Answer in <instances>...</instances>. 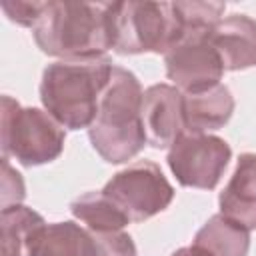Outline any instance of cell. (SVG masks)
I'll list each match as a JSON object with an SVG mask.
<instances>
[{
    "label": "cell",
    "mask_w": 256,
    "mask_h": 256,
    "mask_svg": "<svg viewBox=\"0 0 256 256\" xmlns=\"http://www.w3.org/2000/svg\"><path fill=\"white\" fill-rule=\"evenodd\" d=\"M180 20H182V38L184 36H206L210 34L216 24L222 20V14L226 10L224 2H204V0H192V2H174Z\"/></svg>",
    "instance_id": "17"
},
{
    "label": "cell",
    "mask_w": 256,
    "mask_h": 256,
    "mask_svg": "<svg viewBox=\"0 0 256 256\" xmlns=\"http://www.w3.org/2000/svg\"><path fill=\"white\" fill-rule=\"evenodd\" d=\"M64 142V126L54 120L46 110L24 108L12 96H2V158L12 156L22 166L48 164L62 154Z\"/></svg>",
    "instance_id": "5"
},
{
    "label": "cell",
    "mask_w": 256,
    "mask_h": 256,
    "mask_svg": "<svg viewBox=\"0 0 256 256\" xmlns=\"http://www.w3.org/2000/svg\"><path fill=\"white\" fill-rule=\"evenodd\" d=\"M30 256H92V234L72 220L46 224L36 236Z\"/></svg>",
    "instance_id": "14"
},
{
    "label": "cell",
    "mask_w": 256,
    "mask_h": 256,
    "mask_svg": "<svg viewBox=\"0 0 256 256\" xmlns=\"http://www.w3.org/2000/svg\"><path fill=\"white\" fill-rule=\"evenodd\" d=\"M92 234V256H136V244L124 230L112 232H90Z\"/></svg>",
    "instance_id": "18"
},
{
    "label": "cell",
    "mask_w": 256,
    "mask_h": 256,
    "mask_svg": "<svg viewBox=\"0 0 256 256\" xmlns=\"http://www.w3.org/2000/svg\"><path fill=\"white\" fill-rule=\"evenodd\" d=\"M142 124L154 148H170L184 132V94L174 84H152L142 96Z\"/></svg>",
    "instance_id": "9"
},
{
    "label": "cell",
    "mask_w": 256,
    "mask_h": 256,
    "mask_svg": "<svg viewBox=\"0 0 256 256\" xmlns=\"http://www.w3.org/2000/svg\"><path fill=\"white\" fill-rule=\"evenodd\" d=\"M44 226L46 220L28 206L16 204L2 208V256H30L32 244Z\"/></svg>",
    "instance_id": "13"
},
{
    "label": "cell",
    "mask_w": 256,
    "mask_h": 256,
    "mask_svg": "<svg viewBox=\"0 0 256 256\" xmlns=\"http://www.w3.org/2000/svg\"><path fill=\"white\" fill-rule=\"evenodd\" d=\"M46 8V2H28V0H4L2 10L4 14L16 22L18 26H30L34 28Z\"/></svg>",
    "instance_id": "19"
},
{
    "label": "cell",
    "mask_w": 256,
    "mask_h": 256,
    "mask_svg": "<svg viewBox=\"0 0 256 256\" xmlns=\"http://www.w3.org/2000/svg\"><path fill=\"white\" fill-rule=\"evenodd\" d=\"M102 192L128 216L130 222H144L166 210L174 198V188L152 160H138L116 172Z\"/></svg>",
    "instance_id": "6"
},
{
    "label": "cell",
    "mask_w": 256,
    "mask_h": 256,
    "mask_svg": "<svg viewBox=\"0 0 256 256\" xmlns=\"http://www.w3.org/2000/svg\"><path fill=\"white\" fill-rule=\"evenodd\" d=\"M24 196H26V188L22 174L10 166L8 158H2V208L20 204Z\"/></svg>",
    "instance_id": "20"
},
{
    "label": "cell",
    "mask_w": 256,
    "mask_h": 256,
    "mask_svg": "<svg viewBox=\"0 0 256 256\" xmlns=\"http://www.w3.org/2000/svg\"><path fill=\"white\" fill-rule=\"evenodd\" d=\"M32 34L48 56L60 60L102 58L112 50L110 2H46Z\"/></svg>",
    "instance_id": "1"
},
{
    "label": "cell",
    "mask_w": 256,
    "mask_h": 256,
    "mask_svg": "<svg viewBox=\"0 0 256 256\" xmlns=\"http://www.w3.org/2000/svg\"><path fill=\"white\" fill-rule=\"evenodd\" d=\"M70 212L76 220L84 222L90 232H112L124 230L130 224L128 216L100 190V192H86L72 200Z\"/></svg>",
    "instance_id": "16"
},
{
    "label": "cell",
    "mask_w": 256,
    "mask_h": 256,
    "mask_svg": "<svg viewBox=\"0 0 256 256\" xmlns=\"http://www.w3.org/2000/svg\"><path fill=\"white\" fill-rule=\"evenodd\" d=\"M220 214L256 230V154H240L236 168L218 196Z\"/></svg>",
    "instance_id": "11"
},
{
    "label": "cell",
    "mask_w": 256,
    "mask_h": 256,
    "mask_svg": "<svg viewBox=\"0 0 256 256\" xmlns=\"http://www.w3.org/2000/svg\"><path fill=\"white\" fill-rule=\"evenodd\" d=\"M192 244L208 250L212 256H246L250 250V230L218 212L204 222Z\"/></svg>",
    "instance_id": "15"
},
{
    "label": "cell",
    "mask_w": 256,
    "mask_h": 256,
    "mask_svg": "<svg viewBox=\"0 0 256 256\" xmlns=\"http://www.w3.org/2000/svg\"><path fill=\"white\" fill-rule=\"evenodd\" d=\"M170 256H212L208 250L196 246V244H190V246H182L178 250H174Z\"/></svg>",
    "instance_id": "21"
},
{
    "label": "cell",
    "mask_w": 256,
    "mask_h": 256,
    "mask_svg": "<svg viewBox=\"0 0 256 256\" xmlns=\"http://www.w3.org/2000/svg\"><path fill=\"white\" fill-rule=\"evenodd\" d=\"M210 42L216 48L224 70L236 72L256 66V20L246 14L222 18L210 32Z\"/></svg>",
    "instance_id": "10"
},
{
    "label": "cell",
    "mask_w": 256,
    "mask_h": 256,
    "mask_svg": "<svg viewBox=\"0 0 256 256\" xmlns=\"http://www.w3.org/2000/svg\"><path fill=\"white\" fill-rule=\"evenodd\" d=\"M112 68L114 64L108 56L48 64L40 80L44 110L68 130L90 128L112 76Z\"/></svg>",
    "instance_id": "3"
},
{
    "label": "cell",
    "mask_w": 256,
    "mask_h": 256,
    "mask_svg": "<svg viewBox=\"0 0 256 256\" xmlns=\"http://www.w3.org/2000/svg\"><path fill=\"white\" fill-rule=\"evenodd\" d=\"M232 158L230 144L214 134L184 132L168 148V168L180 186L212 190Z\"/></svg>",
    "instance_id": "7"
},
{
    "label": "cell",
    "mask_w": 256,
    "mask_h": 256,
    "mask_svg": "<svg viewBox=\"0 0 256 256\" xmlns=\"http://www.w3.org/2000/svg\"><path fill=\"white\" fill-rule=\"evenodd\" d=\"M234 114V96L222 82L194 94H184L186 132H212L228 124Z\"/></svg>",
    "instance_id": "12"
},
{
    "label": "cell",
    "mask_w": 256,
    "mask_h": 256,
    "mask_svg": "<svg viewBox=\"0 0 256 256\" xmlns=\"http://www.w3.org/2000/svg\"><path fill=\"white\" fill-rule=\"evenodd\" d=\"M142 96L144 90L136 74L114 66L100 98L98 114L88 128V138L102 160L124 164L148 144L142 124Z\"/></svg>",
    "instance_id": "2"
},
{
    "label": "cell",
    "mask_w": 256,
    "mask_h": 256,
    "mask_svg": "<svg viewBox=\"0 0 256 256\" xmlns=\"http://www.w3.org/2000/svg\"><path fill=\"white\" fill-rule=\"evenodd\" d=\"M166 76L182 94H194L220 84L224 64L206 36H184L164 54Z\"/></svg>",
    "instance_id": "8"
},
{
    "label": "cell",
    "mask_w": 256,
    "mask_h": 256,
    "mask_svg": "<svg viewBox=\"0 0 256 256\" xmlns=\"http://www.w3.org/2000/svg\"><path fill=\"white\" fill-rule=\"evenodd\" d=\"M110 28L118 54H166L184 32L174 2H110Z\"/></svg>",
    "instance_id": "4"
}]
</instances>
